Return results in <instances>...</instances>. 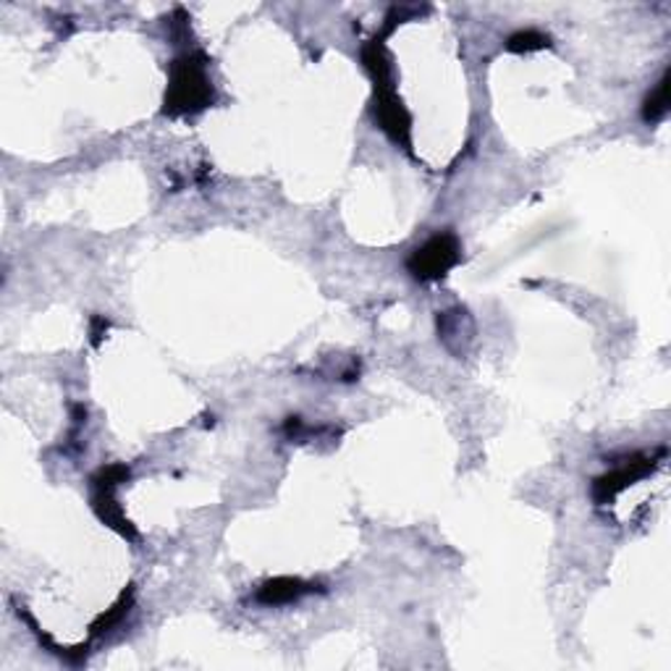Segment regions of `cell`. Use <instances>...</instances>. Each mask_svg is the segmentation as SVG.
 I'll return each instance as SVG.
<instances>
[{"mask_svg": "<svg viewBox=\"0 0 671 671\" xmlns=\"http://www.w3.org/2000/svg\"><path fill=\"white\" fill-rule=\"evenodd\" d=\"M213 102V85L207 76V61L199 53H186L171 66V82L165 89V116L197 113Z\"/></svg>", "mask_w": 671, "mask_h": 671, "instance_id": "6da1fadb", "label": "cell"}, {"mask_svg": "<svg viewBox=\"0 0 671 671\" xmlns=\"http://www.w3.org/2000/svg\"><path fill=\"white\" fill-rule=\"evenodd\" d=\"M362 61L372 76V85H376V98H378L376 113L380 127H383L386 134H389L397 144H410L412 121L410 116H407L404 106H401V100L397 98V89L391 85V66L389 61H386L383 45H380L378 40L365 45Z\"/></svg>", "mask_w": 671, "mask_h": 671, "instance_id": "7a4b0ae2", "label": "cell"}, {"mask_svg": "<svg viewBox=\"0 0 671 671\" xmlns=\"http://www.w3.org/2000/svg\"><path fill=\"white\" fill-rule=\"evenodd\" d=\"M462 260V245L452 231L435 234L423 247H418L407 260V268L418 281H439Z\"/></svg>", "mask_w": 671, "mask_h": 671, "instance_id": "3957f363", "label": "cell"}, {"mask_svg": "<svg viewBox=\"0 0 671 671\" xmlns=\"http://www.w3.org/2000/svg\"><path fill=\"white\" fill-rule=\"evenodd\" d=\"M123 477H129V469L123 465H110L106 469H100L98 475H95V496H93V507L100 515V520L110 524L113 530H119L121 535H134L131 532V524L127 517H123V511L119 507V501H116V488H119V483Z\"/></svg>", "mask_w": 671, "mask_h": 671, "instance_id": "277c9868", "label": "cell"}, {"mask_svg": "<svg viewBox=\"0 0 671 671\" xmlns=\"http://www.w3.org/2000/svg\"><path fill=\"white\" fill-rule=\"evenodd\" d=\"M650 469H653V459H648V456H638V459L627 462V465L614 469V473L598 477V480L593 483V498H596L598 504H608L614 496L619 494V490H625L627 486H632L635 480L646 477Z\"/></svg>", "mask_w": 671, "mask_h": 671, "instance_id": "5b68a950", "label": "cell"}, {"mask_svg": "<svg viewBox=\"0 0 671 671\" xmlns=\"http://www.w3.org/2000/svg\"><path fill=\"white\" fill-rule=\"evenodd\" d=\"M313 591L315 587L302 583V580L279 577L260 587L258 600L266 606H283V604H294V600H300L302 596H307V593H313Z\"/></svg>", "mask_w": 671, "mask_h": 671, "instance_id": "8992f818", "label": "cell"}, {"mask_svg": "<svg viewBox=\"0 0 671 671\" xmlns=\"http://www.w3.org/2000/svg\"><path fill=\"white\" fill-rule=\"evenodd\" d=\"M669 113V72L661 76V82L656 85V89H650V95L642 102V119L648 123H659L661 119H667Z\"/></svg>", "mask_w": 671, "mask_h": 671, "instance_id": "52a82bcc", "label": "cell"}, {"mask_svg": "<svg viewBox=\"0 0 671 671\" xmlns=\"http://www.w3.org/2000/svg\"><path fill=\"white\" fill-rule=\"evenodd\" d=\"M541 47H549V37L535 30L517 32L507 40V51L511 53H530V51H541Z\"/></svg>", "mask_w": 671, "mask_h": 671, "instance_id": "ba28073f", "label": "cell"}]
</instances>
